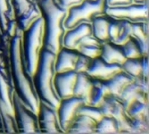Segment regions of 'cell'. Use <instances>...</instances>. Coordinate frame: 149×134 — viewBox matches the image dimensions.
<instances>
[{
	"mask_svg": "<svg viewBox=\"0 0 149 134\" xmlns=\"http://www.w3.org/2000/svg\"><path fill=\"white\" fill-rule=\"evenodd\" d=\"M10 72L17 95L38 114L40 100L36 92L33 77L26 69L22 51V31L17 30L11 42Z\"/></svg>",
	"mask_w": 149,
	"mask_h": 134,
	"instance_id": "6da1fadb",
	"label": "cell"
},
{
	"mask_svg": "<svg viewBox=\"0 0 149 134\" xmlns=\"http://www.w3.org/2000/svg\"><path fill=\"white\" fill-rule=\"evenodd\" d=\"M45 22L44 48L57 54L63 47L66 32L64 21L68 10L61 6L56 0H37Z\"/></svg>",
	"mask_w": 149,
	"mask_h": 134,
	"instance_id": "7a4b0ae2",
	"label": "cell"
},
{
	"mask_svg": "<svg viewBox=\"0 0 149 134\" xmlns=\"http://www.w3.org/2000/svg\"><path fill=\"white\" fill-rule=\"evenodd\" d=\"M56 58V54L46 48L42 49L37 71L33 75V82L40 102L57 109L61 99L56 94L54 84L56 74L55 68Z\"/></svg>",
	"mask_w": 149,
	"mask_h": 134,
	"instance_id": "3957f363",
	"label": "cell"
},
{
	"mask_svg": "<svg viewBox=\"0 0 149 134\" xmlns=\"http://www.w3.org/2000/svg\"><path fill=\"white\" fill-rule=\"evenodd\" d=\"M45 22L43 17L38 18L31 27L22 32V51L26 69L33 77L44 48Z\"/></svg>",
	"mask_w": 149,
	"mask_h": 134,
	"instance_id": "277c9868",
	"label": "cell"
},
{
	"mask_svg": "<svg viewBox=\"0 0 149 134\" xmlns=\"http://www.w3.org/2000/svg\"><path fill=\"white\" fill-rule=\"evenodd\" d=\"M13 87L10 69L0 67V118L6 133H17L13 106Z\"/></svg>",
	"mask_w": 149,
	"mask_h": 134,
	"instance_id": "5b68a950",
	"label": "cell"
},
{
	"mask_svg": "<svg viewBox=\"0 0 149 134\" xmlns=\"http://www.w3.org/2000/svg\"><path fill=\"white\" fill-rule=\"evenodd\" d=\"M106 0H83L79 6L68 10L64 21V28L70 30L81 22H89L100 15H105Z\"/></svg>",
	"mask_w": 149,
	"mask_h": 134,
	"instance_id": "8992f818",
	"label": "cell"
},
{
	"mask_svg": "<svg viewBox=\"0 0 149 134\" xmlns=\"http://www.w3.org/2000/svg\"><path fill=\"white\" fill-rule=\"evenodd\" d=\"M13 106L18 132L40 133L38 114H36L18 95L13 92Z\"/></svg>",
	"mask_w": 149,
	"mask_h": 134,
	"instance_id": "52a82bcc",
	"label": "cell"
},
{
	"mask_svg": "<svg viewBox=\"0 0 149 134\" xmlns=\"http://www.w3.org/2000/svg\"><path fill=\"white\" fill-rule=\"evenodd\" d=\"M148 1L143 4L133 3L125 6L107 7L105 15L115 20H125L130 22L148 21Z\"/></svg>",
	"mask_w": 149,
	"mask_h": 134,
	"instance_id": "ba28073f",
	"label": "cell"
},
{
	"mask_svg": "<svg viewBox=\"0 0 149 134\" xmlns=\"http://www.w3.org/2000/svg\"><path fill=\"white\" fill-rule=\"evenodd\" d=\"M99 107L104 116H112L117 121L120 133H129L130 117L127 114L123 103L118 97L109 95Z\"/></svg>",
	"mask_w": 149,
	"mask_h": 134,
	"instance_id": "9c48e42d",
	"label": "cell"
},
{
	"mask_svg": "<svg viewBox=\"0 0 149 134\" xmlns=\"http://www.w3.org/2000/svg\"><path fill=\"white\" fill-rule=\"evenodd\" d=\"M85 105L83 99L77 97L61 99L57 113L59 116L60 125L64 133H67L78 116V110L80 106Z\"/></svg>",
	"mask_w": 149,
	"mask_h": 134,
	"instance_id": "30bf717a",
	"label": "cell"
},
{
	"mask_svg": "<svg viewBox=\"0 0 149 134\" xmlns=\"http://www.w3.org/2000/svg\"><path fill=\"white\" fill-rule=\"evenodd\" d=\"M38 126L43 133H64L59 122L57 109L40 102L38 112Z\"/></svg>",
	"mask_w": 149,
	"mask_h": 134,
	"instance_id": "8fae6325",
	"label": "cell"
},
{
	"mask_svg": "<svg viewBox=\"0 0 149 134\" xmlns=\"http://www.w3.org/2000/svg\"><path fill=\"white\" fill-rule=\"evenodd\" d=\"M119 98L125 108L135 101L148 103V79H135L121 92Z\"/></svg>",
	"mask_w": 149,
	"mask_h": 134,
	"instance_id": "7c38bea8",
	"label": "cell"
},
{
	"mask_svg": "<svg viewBox=\"0 0 149 134\" xmlns=\"http://www.w3.org/2000/svg\"><path fill=\"white\" fill-rule=\"evenodd\" d=\"M121 71V65L116 64H108L100 57L91 60L87 73L97 80H108Z\"/></svg>",
	"mask_w": 149,
	"mask_h": 134,
	"instance_id": "4fadbf2b",
	"label": "cell"
},
{
	"mask_svg": "<svg viewBox=\"0 0 149 134\" xmlns=\"http://www.w3.org/2000/svg\"><path fill=\"white\" fill-rule=\"evenodd\" d=\"M77 73L74 71L57 73L55 76V89L60 99L73 97V90L77 80Z\"/></svg>",
	"mask_w": 149,
	"mask_h": 134,
	"instance_id": "5bb4252c",
	"label": "cell"
},
{
	"mask_svg": "<svg viewBox=\"0 0 149 134\" xmlns=\"http://www.w3.org/2000/svg\"><path fill=\"white\" fill-rule=\"evenodd\" d=\"M92 34V26L89 22H81L74 28L67 30L63 39V47L76 50L81 40Z\"/></svg>",
	"mask_w": 149,
	"mask_h": 134,
	"instance_id": "9a60e30c",
	"label": "cell"
},
{
	"mask_svg": "<svg viewBox=\"0 0 149 134\" xmlns=\"http://www.w3.org/2000/svg\"><path fill=\"white\" fill-rule=\"evenodd\" d=\"M79 56V53L77 50L62 47L61 50L56 54L55 63L56 73L74 71Z\"/></svg>",
	"mask_w": 149,
	"mask_h": 134,
	"instance_id": "2e32d148",
	"label": "cell"
},
{
	"mask_svg": "<svg viewBox=\"0 0 149 134\" xmlns=\"http://www.w3.org/2000/svg\"><path fill=\"white\" fill-rule=\"evenodd\" d=\"M95 86V79L87 73H78L73 90V96L83 99L85 105L89 104V100Z\"/></svg>",
	"mask_w": 149,
	"mask_h": 134,
	"instance_id": "e0dca14e",
	"label": "cell"
},
{
	"mask_svg": "<svg viewBox=\"0 0 149 134\" xmlns=\"http://www.w3.org/2000/svg\"><path fill=\"white\" fill-rule=\"evenodd\" d=\"M100 57L108 64H123L127 57L124 55L121 46L116 45L111 41L102 43V53Z\"/></svg>",
	"mask_w": 149,
	"mask_h": 134,
	"instance_id": "ac0fdd59",
	"label": "cell"
},
{
	"mask_svg": "<svg viewBox=\"0 0 149 134\" xmlns=\"http://www.w3.org/2000/svg\"><path fill=\"white\" fill-rule=\"evenodd\" d=\"M135 79H133L131 76H130L129 74H127L121 70L120 73L115 74L110 80H103V82H104V85L107 88L108 91H109L110 95L119 98L121 92L123 91V89L130 83H131Z\"/></svg>",
	"mask_w": 149,
	"mask_h": 134,
	"instance_id": "d6986e66",
	"label": "cell"
},
{
	"mask_svg": "<svg viewBox=\"0 0 149 134\" xmlns=\"http://www.w3.org/2000/svg\"><path fill=\"white\" fill-rule=\"evenodd\" d=\"M76 50L81 55L86 56L90 59H95L101 56L102 42L95 38L93 34H90L81 40Z\"/></svg>",
	"mask_w": 149,
	"mask_h": 134,
	"instance_id": "ffe728a7",
	"label": "cell"
},
{
	"mask_svg": "<svg viewBox=\"0 0 149 134\" xmlns=\"http://www.w3.org/2000/svg\"><path fill=\"white\" fill-rule=\"evenodd\" d=\"M111 22V17L106 15L94 18L91 22L92 34L98 39L100 42L109 41V26Z\"/></svg>",
	"mask_w": 149,
	"mask_h": 134,
	"instance_id": "44dd1931",
	"label": "cell"
},
{
	"mask_svg": "<svg viewBox=\"0 0 149 134\" xmlns=\"http://www.w3.org/2000/svg\"><path fill=\"white\" fill-rule=\"evenodd\" d=\"M131 37L140 44L145 56H148V21L130 22Z\"/></svg>",
	"mask_w": 149,
	"mask_h": 134,
	"instance_id": "7402d4cb",
	"label": "cell"
},
{
	"mask_svg": "<svg viewBox=\"0 0 149 134\" xmlns=\"http://www.w3.org/2000/svg\"><path fill=\"white\" fill-rule=\"evenodd\" d=\"M97 123L84 114H78L67 133H96Z\"/></svg>",
	"mask_w": 149,
	"mask_h": 134,
	"instance_id": "603a6c76",
	"label": "cell"
},
{
	"mask_svg": "<svg viewBox=\"0 0 149 134\" xmlns=\"http://www.w3.org/2000/svg\"><path fill=\"white\" fill-rule=\"evenodd\" d=\"M40 17H42V13L36 1L34 5L28 11L22 13V15H21L20 16L16 17L15 20H16V23H17L19 30H21L23 32L26 30H28Z\"/></svg>",
	"mask_w": 149,
	"mask_h": 134,
	"instance_id": "cb8c5ba5",
	"label": "cell"
},
{
	"mask_svg": "<svg viewBox=\"0 0 149 134\" xmlns=\"http://www.w3.org/2000/svg\"><path fill=\"white\" fill-rule=\"evenodd\" d=\"M15 20V13L11 0H0V31L2 33Z\"/></svg>",
	"mask_w": 149,
	"mask_h": 134,
	"instance_id": "d4e9b609",
	"label": "cell"
},
{
	"mask_svg": "<svg viewBox=\"0 0 149 134\" xmlns=\"http://www.w3.org/2000/svg\"><path fill=\"white\" fill-rule=\"evenodd\" d=\"M121 70L133 79L143 77V57L139 58H127L121 64ZM145 79V78H144Z\"/></svg>",
	"mask_w": 149,
	"mask_h": 134,
	"instance_id": "484cf974",
	"label": "cell"
},
{
	"mask_svg": "<svg viewBox=\"0 0 149 134\" xmlns=\"http://www.w3.org/2000/svg\"><path fill=\"white\" fill-rule=\"evenodd\" d=\"M110 95L109 91L104 85V82L103 80L95 79V86L92 92V95L89 100L88 105L99 107L102 103L104 101V99Z\"/></svg>",
	"mask_w": 149,
	"mask_h": 134,
	"instance_id": "4316f807",
	"label": "cell"
},
{
	"mask_svg": "<svg viewBox=\"0 0 149 134\" xmlns=\"http://www.w3.org/2000/svg\"><path fill=\"white\" fill-rule=\"evenodd\" d=\"M128 115L132 119L148 120L149 108L148 103L142 101H135L126 108Z\"/></svg>",
	"mask_w": 149,
	"mask_h": 134,
	"instance_id": "83f0119b",
	"label": "cell"
},
{
	"mask_svg": "<svg viewBox=\"0 0 149 134\" xmlns=\"http://www.w3.org/2000/svg\"><path fill=\"white\" fill-rule=\"evenodd\" d=\"M96 133H120L117 121L112 116H104L97 124Z\"/></svg>",
	"mask_w": 149,
	"mask_h": 134,
	"instance_id": "f1b7e54d",
	"label": "cell"
},
{
	"mask_svg": "<svg viewBox=\"0 0 149 134\" xmlns=\"http://www.w3.org/2000/svg\"><path fill=\"white\" fill-rule=\"evenodd\" d=\"M121 47L127 58H139L145 57L140 44L132 37L124 45L121 46Z\"/></svg>",
	"mask_w": 149,
	"mask_h": 134,
	"instance_id": "f546056e",
	"label": "cell"
},
{
	"mask_svg": "<svg viewBox=\"0 0 149 134\" xmlns=\"http://www.w3.org/2000/svg\"><path fill=\"white\" fill-rule=\"evenodd\" d=\"M148 132H149L148 120L132 119V118H130V120L129 133L147 134Z\"/></svg>",
	"mask_w": 149,
	"mask_h": 134,
	"instance_id": "4dcf8cb0",
	"label": "cell"
},
{
	"mask_svg": "<svg viewBox=\"0 0 149 134\" xmlns=\"http://www.w3.org/2000/svg\"><path fill=\"white\" fill-rule=\"evenodd\" d=\"M78 114L88 115L93 120L96 121L97 123H98L104 117V114L100 109V107H96L88 105H83L82 106H80L78 110Z\"/></svg>",
	"mask_w": 149,
	"mask_h": 134,
	"instance_id": "1f68e13d",
	"label": "cell"
},
{
	"mask_svg": "<svg viewBox=\"0 0 149 134\" xmlns=\"http://www.w3.org/2000/svg\"><path fill=\"white\" fill-rule=\"evenodd\" d=\"M13 10L15 13V18L28 11L36 1L34 0H11Z\"/></svg>",
	"mask_w": 149,
	"mask_h": 134,
	"instance_id": "d6a6232c",
	"label": "cell"
},
{
	"mask_svg": "<svg viewBox=\"0 0 149 134\" xmlns=\"http://www.w3.org/2000/svg\"><path fill=\"white\" fill-rule=\"evenodd\" d=\"M91 60L92 59H90L89 57L79 54V58H78L77 63H76V66H75L74 72H76L77 73H86L88 68L90 65Z\"/></svg>",
	"mask_w": 149,
	"mask_h": 134,
	"instance_id": "836d02e7",
	"label": "cell"
},
{
	"mask_svg": "<svg viewBox=\"0 0 149 134\" xmlns=\"http://www.w3.org/2000/svg\"><path fill=\"white\" fill-rule=\"evenodd\" d=\"M133 0H106L107 7H119L133 4Z\"/></svg>",
	"mask_w": 149,
	"mask_h": 134,
	"instance_id": "e575fe53",
	"label": "cell"
},
{
	"mask_svg": "<svg viewBox=\"0 0 149 134\" xmlns=\"http://www.w3.org/2000/svg\"><path fill=\"white\" fill-rule=\"evenodd\" d=\"M56 1L61 6H63V8L67 10H69L70 8L81 4L83 2V0H56Z\"/></svg>",
	"mask_w": 149,
	"mask_h": 134,
	"instance_id": "d590c367",
	"label": "cell"
},
{
	"mask_svg": "<svg viewBox=\"0 0 149 134\" xmlns=\"http://www.w3.org/2000/svg\"><path fill=\"white\" fill-rule=\"evenodd\" d=\"M149 67H148V56L143 57V77L145 79L149 78Z\"/></svg>",
	"mask_w": 149,
	"mask_h": 134,
	"instance_id": "8d00e7d4",
	"label": "cell"
},
{
	"mask_svg": "<svg viewBox=\"0 0 149 134\" xmlns=\"http://www.w3.org/2000/svg\"><path fill=\"white\" fill-rule=\"evenodd\" d=\"M134 3H136V4H143V3H146L147 2L148 0H133Z\"/></svg>",
	"mask_w": 149,
	"mask_h": 134,
	"instance_id": "74e56055",
	"label": "cell"
},
{
	"mask_svg": "<svg viewBox=\"0 0 149 134\" xmlns=\"http://www.w3.org/2000/svg\"><path fill=\"white\" fill-rule=\"evenodd\" d=\"M2 132H5V131H4V127H3L1 118H0V133H2Z\"/></svg>",
	"mask_w": 149,
	"mask_h": 134,
	"instance_id": "f35d334b",
	"label": "cell"
},
{
	"mask_svg": "<svg viewBox=\"0 0 149 134\" xmlns=\"http://www.w3.org/2000/svg\"><path fill=\"white\" fill-rule=\"evenodd\" d=\"M34 1H37V0H34Z\"/></svg>",
	"mask_w": 149,
	"mask_h": 134,
	"instance_id": "ab89813d",
	"label": "cell"
}]
</instances>
